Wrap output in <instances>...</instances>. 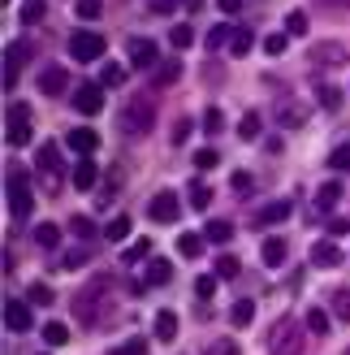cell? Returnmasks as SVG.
<instances>
[{
  "label": "cell",
  "instance_id": "cell-1",
  "mask_svg": "<svg viewBox=\"0 0 350 355\" xmlns=\"http://www.w3.org/2000/svg\"><path fill=\"white\" fill-rule=\"evenodd\" d=\"M268 355H303V325L299 316H282L268 325Z\"/></svg>",
  "mask_w": 350,
  "mask_h": 355
},
{
  "label": "cell",
  "instance_id": "cell-2",
  "mask_svg": "<svg viewBox=\"0 0 350 355\" xmlns=\"http://www.w3.org/2000/svg\"><path fill=\"white\" fill-rule=\"evenodd\" d=\"M121 135L126 139H143V135H151V126H156V109H151V100L147 96H134L126 109H121Z\"/></svg>",
  "mask_w": 350,
  "mask_h": 355
},
{
  "label": "cell",
  "instance_id": "cell-3",
  "mask_svg": "<svg viewBox=\"0 0 350 355\" xmlns=\"http://www.w3.org/2000/svg\"><path fill=\"white\" fill-rule=\"evenodd\" d=\"M104 48H109V40H104L100 31H74V35H69V57L82 61V65L86 61H100Z\"/></svg>",
  "mask_w": 350,
  "mask_h": 355
},
{
  "label": "cell",
  "instance_id": "cell-4",
  "mask_svg": "<svg viewBox=\"0 0 350 355\" xmlns=\"http://www.w3.org/2000/svg\"><path fill=\"white\" fill-rule=\"evenodd\" d=\"M5 139H9V144H13V148H26V144H30V109H26V104H22V100H17V104H9V121H5Z\"/></svg>",
  "mask_w": 350,
  "mask_h": 355
},
{
  "label": "cell",
  "instance_id": "cell-5",
  "mask_svg": "<svg viewBox=\"0 0 350 355\" xmlns=\"http://www.w3.org/2000/svg\"><path fill=\"white\" fill-rule=\"evenodd\" d=\"M9 212H13V221L30 217V187H26L22 169H9Z\"/></svg>",
  "mask_w": 350,
  "mask_h": 355
},
{
  "label": "cell",
  "instance_id": "cell-6",
  "mask_svg": "<svg viewBox=\"0 0 350 355\" xmlns=\"http://www.w3.org/2000/svg\"><path fill=\"white\" fill-rule=\"evenodd\" d=\"M109 282H113V277H95L91 295H78V299H74V316H78L82 325H95V312H100V295H109Z\"/></svg>",
  "mask_w": 350,
  "mask_h": 355
},
{
  "label": "cell",
  "instance_id": "cell-7",
  "mask_svg": "<svg viewBox=\"0 0 350 355\" xmlns=\"http://www.w3.org/2000/svg\"><path fill=\"white\" fill-rule=\"evenodd\" d=\"M126 57L134 69H156L160 65V48H156V40H143V35H134V40L126 44Z\"/></svg>",
  "mask_w": 350,
  "mask_h": 355
},
{
  "label": "cell",
  "instance_id": "cell-8",
  "mask_svg": "<svg viewBox=\"0 0 350 355\" xmlns=\"http://www.w3.org/2000/svg\"><path fill=\"white\" fill-rule=\"evenodd\" d=\"M74 109L82 117L104 113V83H82V87H74Z\"/></svg>",
  "mask_w": 350,
  "mask_h": 355
},
{
  "label": "cell",
  "instance_id": "cell-9",
  "mask_svg": "<svg viewBox=\"0 0 350 355\" xmlns=\"http://www.w3.org/2000/svg\"><path fill=\"white\" fill-rule=\"evenodd\" d=\"M178 195H173V191H156L151 195V204H147V217L151 221H160V225H173V221H178Z\"/></svg>",
  "mask_w": 350,
  "mask_h": 355
},
{
  "label": "cell",
  "instance_id": "cell-10",
  "mask_svg": "<svg viewBox=\"0 0 350 355\" xmlns=\"http://www.w3.org/2000/svg\"><path fill=\"white\" fill-rule=\"evenodd\" d=\"M307 57H311V65H329V69H338V65H346L350 61V52L342 48V44H333V40H329V44H311V52H307Z\"/></svg>",
  "mask_w": 350,
  "mask_h": 355
},
{
  "label": "cell",
  "instance_id": "cell-11",
  "mask_svg": "<svg viewBox=\"0 0 350 355\" xmlns=\"http://www.w3.org/2000/svg\"><path fill=\"white\" fill-rule=\"evenodd\" d=\"M30 325H35L30 304H26V299H9V304H5V329H13V334H26Z\"/></svg>",
  "mask_w": 350,
  "mask_h": 355
},
{
  "label": "cell",
  "instance_id": "cell-12",
  "mask_svg": "<svg viewBox=\"0 0 350 355\" xmlns=\"http://www.w3.org/2000/svg\"><path fill=\"white\" fill-rule=\"evenodd\" d=\"M311 264H316V269H338V264H342V247L333 239H320L316 247H311Z\"/></svg>",
  "mask_w": 350,
  "mask_h": 355
},
{
  "label": "cell",
  "instance_id": "cell-13",
  "mask_svg": "<svg viewBox=\"0 0 350 355\" xmlns=\"http://www.w3.org/2000/svg\"><path fill=\"white\" fill-rule=\"evenodd\" d=\"M259 247H264L259 256H264V264H268V269H282V264L290 260V243H286V239H277V234H268V239L259 243Z\"/></svg>",
  "mask_w": 350,
  "mask_h": 355
},
{
  "label": "cell",
  "instance_id": "cell-14",
  "mask_svg": "<svg viewBox=\"0 0 350 355\" xmlns=\"http://www.w3.org/2000/svg\"><path fill=\"white\" fill-rule=\"evenodd\" d=\"M26 57H30V48H26V44H9V48H5V87L17 83V69L26 65Z\"/></svg>",
  "mask_w": 350,
  "mask_h": 355
},
{
  "label": "cell",
  "instance_id": "cell-15",
  "mask_svg": "<svg viewBox=\"0 0 350 355\" xmlns=\"http://www.w3.org/2000/svg\"><path fill=\"white\" fill-rule=\"evenodd\" d=\"M290 212H294V204H290V200H273V204H264V208L255 212V225H282Z\"/></svg>",
  "mask_w": 350,
  "mask_h": 355
},
{
  "label": "cell",
  "instance_id": "cell-16",
  "mask_svg": "<svg viewBox=\"0 0 350 355\" xmlns=\"http://www.w3.org/2000/svg\"><path fill=\"white\" fill-rule=\"evenodd\" d=\"M69 148H74L78 156H91L95 148H100V135L91 130V126H78V130H69V139H65Z\"/></svg>",
  "mask_w": 350,
  "mask_h": 355
},
{
  "label": "cell",
  "instance_id": "cell-17",
  "mask_svg": "<svg viewBox=\"0 0 350 355\" xmlns=\"http://www.w3.org/2000/svg\"><path fill=\"white\" fill-rule=\"evenodd\" d=\"M35 169H39V173H48V187H52V178L61 173V152L52 148V144H44L39 152H35Z\"/></svg>",
  "mask_w": 350,
  "mask_h": 355
},
{
  "label": "cell",
  "instance_id": "cell-18",
  "mask_svg": "<svg viewBox=\"0 0 350 355\" xmlns=\"http://www.w3.org/2000/svg\"><path fill=\"white\" fill-rule=\"evenodd\" d=\"M39 92L44 96H61L65 92V69L61 65H44L39 69Z\"/></svg>",
  "mask_w": 350,
  "mask_h": 355
},
{
  "label": "cell",
  "instance_id": "cell-19",
  "mask_svg": "<svg viewBox=\"0 0 350 355\" xmlns=\"http://www.w3.org/2000/svg\"><path fill=\"white\" fill-rule=\"evenodd\" d=\"M169 282H173V264H169V260H160V256H156V260H147L143 286H169Z\"/></svg>",
  "mask_w": 350,
  "mask_h": 355
},
{
  "label": "cell",
  "instance_id": "cell-20",
  "mask_svg": "<svg viewBox=\"0 0 350 355\" xmlns=\"http://www.w3.org/2000/svg\"><path fill=\"white\" fill-rule=\"evenodd\" d=\"M277 121H282L286 130H290V126H303V121H307V109H303L299 100H286L282 109H277Z\"/></svg>",
  "mask_w": 350,
  "mask_h": 355
},
{
  "label": "cell",
  "instance_id": "cell-21",
  "mask_svg": "<svg viewBox=\"0 0 350 355\" xmlns=\"http://www.w3.org/2000/svg\"><path fill=\"white\" fill-rule=\"evenodd\" d=\"M156 338H160V343H173V338H178V312H156Z\"/></svg>",
  "mask_w": 350,
  "mask_h": 355
},
{
  "label": "cell",
  "instance_id": "cell-22",
  "mask_svg": "<svg viewBox=\"0 0 350 355\" xmlns=\"http://www.w3.org/2000/svg\"><path fill=\"white\" fill-rule=\"evenodd\" d=\"M95 182H100V169L91 165V156H86V161H78V169H74V187L78 191H95Z\"/></svg>",
  "mask_w": 350,
  "mask_h": 355
},
{
  "label": "cell",
  "instance_id": "cell-23",
  "mask_svg": "<svg viewBox=\"0 0 350 355\" xmlns=\"http://www.w3.org/2000/svg\"><path fill=\"white\" fill-rule=\"evenodd\" d=\"M338 200H342V182H338V178H329V182L316 191V212H329Z\"/></svg>",
  "mask_w": 350,
  "mask_h": 355
},
{
  "label": "cell",
  "instance_id": "cell-24",
  "mask_svg": "<svg viewBox=\"0 0 350 355\" xmlns=\"http://www.w3.org/2000/svg\"><path fill=\"white\" fill-rule=\"evenodd\" d=\"M316 104H320V109H329V113H338L342 109V92H338L333 83H316Z\"/></svg>",
  "mask_w": 350,
  "mask_h": 355
},
{
  "label": "cell",
  "instance_id": "cell-25",
  "mask_svg": "<svg viewBox=\"0 0 350 355\" xmlns=\"http://www.w3.org/2000/svg\"><path fill=\"white\" fill-rule=\"evenodd\" d=\"M203 234H195V230H186V234H178V252L186 256V260H195V256H203Z\"/></svg>",
  "mask_w": 350,
  "mask_h": 355
},
{
  "label": "cell",
  "instance_id": "cell-26",
  "mask_svg": "<svg viewBox=\"0 0 350 355\" xmlns=\"http://www.w3.org/2000/svg\"><path fill=\"white\" fill-rule=\"evenodd\" d=\"M234 35H238L234 26H225V22H221V26H212V31H208V48H212V52H225V48L234 44Z\"/></svg>",
  "mask_w": 350,
  "mask_h": 355
},
{
  "label": "cell",
  "instance_id": "cell-27",
  "mask_svg": "<svg viewBox=\"0 0 350 355\" xmlns=\"http://www.w3.org/2000/svg\"><path fill=\"white\" fill-rule=\"evenodd\" d=\"M203 239H208V243H217V247H221V243H230V239H234V225H230V221H221V217H217V221H208V230H203Z\"/></svg>",
  "mask_w": 350,
  "mask_h": 355
},
{
  "label": "cell",
  "instance_id": "cell-28",
  "mask_svg": "<svg viewBox=\"0 0 350 355\" xmlns=\"http://www.w3.org/2000/svg\"><path fill=\"white\" fill-rule=\"evenodd\" d=\"M48 17V5L44 0H22V26H39Z\"/></svg>",
  "mask_w": 350,
  "mask_h": 355
},
{
  "label": "cell",
  "instance_id": "cell-29",
  "mask_svg": "<svg viewBox=\"0 0 350 355\" xmlns=\"http://www.w3.org/2000/svg\"><path fill=\"white\" fill-rule=\"evenodd\" d=\"M86 260H91V247H86V243H78V247H69V252L61 256V269H82Z\"/></svg>",
  "mask_w": 350,
  "mask_h": 355
},
{
  "label": "cell",
  "instance_id": "cell-30",
  "mask_svg": "<svg viewBox=\"0 0 350 355\" xmlns=\"http://www.w3.org/2000/svg\"><path fill=\"white\" fill-rule=\"evenodd\" d=\"M26 304H30V308H48V304H52V286H48V282H30Z\"/></svg>",
  "mask_w": 350,
  "mask_h": 355
},
{
  "label": "cell",
  "instance_id": "cell-31",
  "mask_svg": "<svg viewBox=\"0 0 350 355\" xmlns=\"http://www.w3.org/2000/svg\"><path fill=\"white\" fill-rule=\"evenodd\" d=\"M104 239H109V243H126L130 239V217H113L109 225H104Z\"/></svg>",
  "mask_w": 350,
  "mask_h": 355
},
{
  "label": "cell",
  "instance_id": "cell-32",
  "mask_svg": "<svg viewBox=\"0 0 350 355\" xmlns=\"http://www.w3.org/2000/svg\"><path fill=\"white\" fill-rule=\"evenodd\" d=\"M44 343H48V347H65V343H69V325L48 321V325H44Z\"/></svg>",
  "mask_w": 350,
  "mask_h": 355
},
{
  "label": "cell",
  "instance_id": "cell-33",
  "mask_svg": "<svg viewBox=\"0 0 350 355\" xmlns=\"http://www.w3.org/2000/svg\"><path fill=\"white\" fill-rule=\"evenodd\" d=\"M35 243H39V247H57L61 243V225H52V221L35 225Z\"/></svg>",
  "mask_w": 350,
  "mask_h": 355
},
{
  "label": "cell",
  "instance_id": "cell-34",
  "mask_svg": "<svg viewBox=\"0 0 350 355\" xmlns=\"http://www.w3.org/2000/svg\"><path fill=\"white\" fill-rule=\"evenodd\" d=\"M329 169H333V173H350V144H338L333 152H329Z\"/></svg>",
  "mask_w": 350,
  "mask_h": 355
},
{
  "label": "cell",
  "instance_id": "cell-35",
  "mask_svg": "<svg viewBox=\"0 0 350 355\" xmlns=\"http://www.w3.org/2000/svg\"><path fill=\"white\" fill-rule=\"evenodd\" d=\"M259 130H264V121H259V113H255V109H251L247 117H242V121H238V135H242V139H247V144H251V139H259Z\"/></svg>",
  "mask_w": 350,
  "mask_h": 355
},
{
  "label": "cell",
  "instance_id": "cell-36",
  "mask_svg": "<svg viewBox=\"0 0 350 355\" xmlns=\"http://www.w3.org/2000/svg\"><path fill=\"white\" fill-rule=\"evenodd\" d=\"M251 316H255V304H251V299H238V304L230 308V321L242 329V325H251Z\"/></svg>",
  "mask_w": 350,
  "mask_h": 355
},
{
  "label": "cell",
  "instance_id": "cell-37",
  "mask_svg": "<svg viewBox=\"0 0 350 355\" xmlns=\"http://www.w3.org/2000/svg\"><path fill=\"white\" fill-rule=\"evenodd\" d=\"M329 308H333L338 321H350V291H333V299H329Z\"/></svg>",
  "mask_w": 350,
  "mask_h": 355
},
{
  "label": "cell",
  "instance_id": "cell-38",
  "mask_svg": "<svg viewBox=\"0 0 350 355\" xmlns=\"http://www.w3.org/2000/svg\"><path fill=\"white\" fill-rule=\"evenodd\" d=\"M286 40H290L286 31H273V35H264V52H268V57H282V52H286Z\"/></svg>",
  "mask_w": 350,
  "mask_h": 355
},
{
  "label": "cell",
  "instance_id": "cell-39",
  "mask_svg": "<svg viewBox=\"0 0 350 355\" xmlns=\"http://www.w3.org/2000/svg\"><path fill=\"white\" fill-rule=\"evenodd\" d=\"M69 230H74V234H78L82 243H91V234H95V225H91V217H82V212H78V217H69Z\"/></svg>",
  "mask_w": 350,
  "mask_h": 355
},
{
  "label": "cell",
  "instance_id": "cell-40",
  "mask_svg": "<svg viewBox=\"0 0 350 355\" xmlns=\"http://www.w3.org/2000/svg\"><path fill=\"white\" fill-rule=\"evenodd\" d=\"M169 44H173V48H190V44H195V31H190L186 22L173 26V31H169Z\"/></svg>",
  "mask_w": 350,
  "mask_h": 355
},
{
  "label": "cell",
  "instance_id": "cell-41",
  "mask_svg": "<svg viewBox=\"0 0 350 355\" xmlns=\"http://www.w3.org/2000/svg\"><path fill=\"white\" fill-rule=\"evenodd\" d=\"M307 329H311V334H329V312H324V308H311V312H307Z\"/></svg>",
  "mask_w": 350,
  "mask_h": 355
},
{
  "label": "cell",
  "instance_id": "cell-42",
  "mask_svg": "<svg viewBox=\"0 0 350 355\" xmlns=\"http://www.w3.org/2000/svg\"><path fill=\"white\" fill-rule=\"evenodd\" d=\"M251 44H255V35H251V31H238V35H234V44H230V52H234V57H247Z\"/></svg>",
  "mask_w": 350,
  "mask_h": 355
},
{
  "label": "cell",
  "instance_id": "cell-43",
  "mask_svg": "<svg viewBox=\"0 0 350 355\" xmlns=\"http://www.w3.org/2000/svg\"><path fill=\"white\" fill-rule=\"evenodd\" d=\"M100 83L104 87H121V83H126V69H121V65H104L100 69Z\"/></svg>",
  "mask_w": 350,
  "mask_h": 355
},
{
  "label": "cell",
  "instance_id": "cell-44",
  "mask_svg": "<svg viewBox=\"0 0 350 355\" xmlns=\"http://www.w3.org/2000/svg\"><path fill=\"white\" fill-rule=\"evenodd\" d=\"M100 9H104L100 0H78V5H74V13L82 17V22H95V17H100Z\"/></svg>",
  "mask_w": 350,
  "mask_h": 355
},
{
  "label": "cell",
  "instance_id": "cell-45",
  "mask_svg": "<svg viewBox=\"0 0 350 355\" xmlns=\"http://www.w3.org/2000/svg\"><path fill=\"white\" fill-rule=\"evenodd\" d=\"M286 35H307V13H286Z\"/></svg>",
  "mask_w": 350,
  "mask_h": 355
},
{
  "label": "cell",
  "instance_id": "cell-46",
  "mask_svg": "<svg viewBox=\"0 0 350 355\" xmlns=\"http://www.w3.org/2000/svg\"><path fill=\"white\" fill-rule=\"evenodd\" d=\"M238 256H217V277H238Z\"/></svg>",
  "mask_w": 350,
  "mask_h": 355
},
{
  "label": "cell",
  "instance_id": "cell-47",
  "mask_svg": "<svg viewBox=\"0 0 350 355\" xmlns=\"http://www.w3.org/2000/svg\"><path fill=\"white\" fill-rule=\"evenodd\" d=\"M113 355H147V338H126Z\"/></svg>",
  "mask_w": 350,
  "mask_h": 355
},
{
  "label": "cell",
  "instance_id": "cell-48",
  "mask_svg": "<svg viewBox=\"0 0 350 355\" xmlns=\"http://www.w3.org/2000/svg\"><path fill=\"white\" fill-rule=\"evenodd\" d=\"M190 204H195V208H199V212H203V208H208V204H212V191H208V187H203V182H195V187H190Z\"/></svg>",
  "mask_w": 350,
  "mask_h": 355
},
{
  "label": "cell",
  "instance_id": "cell-49",
  "mask_svg": "<svg viewBox=\"0 0 350 355\" xmlns=\"http://www.w3.org/2000/svg\"><path fill=\"white\" fill-rule=\"evenodd\" d=\"M178 74H182V65H178V61H160V74H156V83H165V87H169V83H178Z\"/></svg>",
  "mask_w": 350,
  "mask_h": 355
},
{
  "label": "cell",
  "instance_id": "cell-50",
  "mask_svg": "<svg viewBox=\"0 0 350 355\" xmlns=\"http://www.w3.org/2000/svg\"><path fill=\"white\" fill-rule=\"evenodd\" d=\"M212 291H217V273L195 277V295H199V299H212Z\"/></svg>",
  "mask_w": 350,
  "mask_h": 355
},
{
  "label": "cell",
  "instance_id": "cell-51",
  "mask_svg": "<svg viewBox=\"0 0 350 355\" xmlns=\"http://www.w3.org/2000/svg\"><path fill=\"white\" fill-rule=\"evenodd\" d=\"M208 355H242V347H238L234 338H221V343L208 347Z\"/></svg>",
  "mask_w": 350,
  "mask_h": 355
},
{
  "label": "cell",
  "instance_id": "cell-52",
  "mask_svg": "<svg viewBox=\"0 0 350 355\" xmlns=\"http://www.w3.org/2000/svg\"><path fill=\"white\" fill-rule=\"evenodd\" d=\"M221 126H225L221 109H208V113H203V130H208V135H221Z\"/></svg>",
  "mask_w": 350,
  "mask_h": 355
},
{
  "label": "cell",
  "instance_id": "cell-53",
  "mask_svg": "<svg viewBox=\"0 0 350 355\" xmlns=\"http://www.w3.org/2000/svg\"><path fill=\"white\" fill-rule=\"evenodd\" d=\"M251 187H255V178H251L247 169H238V173H234V195H251Z\"/></svg>",
  "mask_w": 350,
  "mask_h": 355
},
{
  "label": "cell",
  "instance_id": "cell-54",
  "mask_svg": "<svg viewBox=\"0 0 350 355\" xmlns=\"http://www.w3.org/2000/svg\"><path fill=\"white\" fill-rule=\"evenodd\" d=\"M217 161H221V156H217V148H199V152H195V165H199V169H212Z\"/></svg>",
  "mask_w": 350,
  "mask_h": 355
},
{
  "label": "cell",
  "instance_id": "cell-55",
  "mask_svg": "<svg viewBox=\"0 0 350 355\" xmlns=\"http://www.w3.org/2000/svg\"><path fill=\"white\" fill-rule=\"evenodd\" d=\"M147 247H151V243H143V239H138V243L130 247V252H126V264H138V260L147 256Z\"/></svg>",
  "mask_w": 350,
  "mask_h": 355
},
{
  "label": "cell",
  "instance_id": "cell-56",
  "mask_svg": "<svg viewBox=\"0 0 350 355\" xmlns=\"http://www.w3.org/2000/svg\"><path fill=\"white\" fill-rule=\"evenodd\" d=\"M147 9L151 13H173V9H178V0H147Z\"/></svg>",
  "mask_w": 350,
  "mask_h": 355
},
{
  "label": "cell",
  "instance_id": "cell-57",
  "mask_svg": "<svg viewBox=\"0 0 350 355\" xmlns=\"http://www.w3.org/2000/svg\"><path fill=\"white\" fill-rule=\"evenodd\" d=\"M186 135H190V121H178V130H173V144H186Z\"/></svg>",
  "mask_w": 350,
  "mask_h": 355
},
{
  "label": "cell",
  "instance_id": "cell-58",
  "mask_svg": "<svg viewBox=\"0 0 350 355\" xmlns=\"http://www.w3.org/2000/svg\"><path fill=\"white\" fill-rule=\"evenodd\" d=\"M217 9H221V13H238L242 0H217Z\"/></svg>",
  "mask_w": 350,
  "mask_h": 355
},
{
  "label": "cell",
  "instance_id": "cell-59",
  "mask_svg": "<svg viewBox=\"0 0 350 355\" xmlns=\"http://www.w3.org/2000/svg\"><path fill=\"white\" fill-rule=\"evenodd\" d=\"M346 230H350V221H346V217H338V221H329V234H346Z\"/></svg>",
  "mask_w": 350,
  "mask_h": 355
},
{
  "label": "cell",
  "instance_id": "cell-60",
  "mask_svg": "<svg viewBox=\"0 0 350 355\" xmlns=\"http://www.w3.org/2000/svg\"><path fill=\"white\" fill-rule=\"evenodd\" d=\"M324 5H333V9H350V0H324Z\"/></svg>",
  "mask_w": 350,
  "mask_h": 355
},
{
  "label": "cell",
  "instance_id": "cell-61",
  "mask_svg": "<svg viewBox=\"0 0 350 355\" xmlns=\"http://www.w3.org/2000/svg\"><path fill=\"white\" fill-rule=\"evenodd\" d=\"M195 5H199V0H190V9H195Z\"/></svg>",
  "mask_w": 350,
  "mask_h": 355
},
{
  "label": "cell",
  "instance_id": "cell-62",
  "mask_svg": "<svg viewBox=\"0 0 350 355\" xmlns=\"http://www.w3.org/2000/svg\"><path fill=\"white\" fill-rule=\"evenodd\" d=\"M346 355H350V347H346Z\"/></svg>",
  "mask_w": 350,
  "mask_h": 355
}]
</instances>
